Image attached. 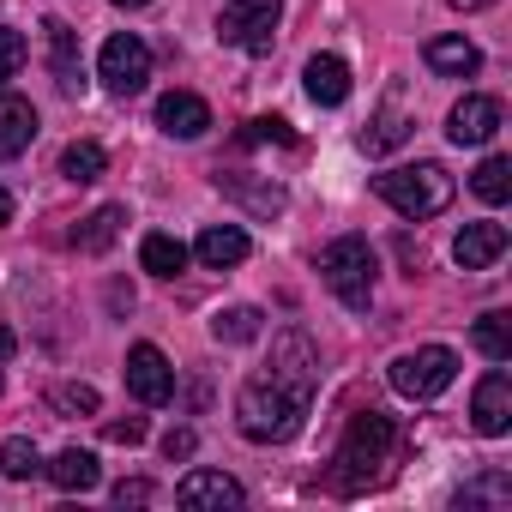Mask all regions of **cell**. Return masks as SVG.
Here are the masks:
<instances>
[{
  "mask_svg": "<svg viewBox=\"0 0 512 512\" xmlns=\"http://www.w3.org/2000/svg\"><path fill=\"white\" fill-rule=\"evenodd\" d=\"M145 500H157V488H151L145 476H133V482H115V506H145Z\"/></svg>",
  "mask_w": 512,
  "mask_h": 512,
  "instance_id": "obj_34",
  "label": "cell"
},
{
  "mask_svg": "<svg viewBox=\"0 0 512 512\" xmlns=\"http://www.w3.org/2000/svg\"><path fill=\"white\" fill-rule=\"evenodd\" d=\"M470 187H476L482 205H506L512 199V163L506 157H482V169L470 175Z\"/></svg>",
  "mask_w": 512,
  "mask_h": 512,
  "instance_id": "obj_25",
  "label": "cell"
},
{
  "mask_svg": "<svg viewBox=\"0 0 512 512\" xmlns=\"http://www.w3.org/2000/svg\"><path fill=\"white\" fill-rule=\"evenodd\" d=\"M193 253H199V266L229 272V266H241L247 253H253V241H247V229H235V223H211V229L193 241Z\"/></svg>",
  "mask_w": 512,
  "mask_h": 512,
  "instance_id": "obj_14",
  "label": "cell"
},
{
  "mask_svg": "<svg viewBox=\"0 0 512 512\" xmlns=\"http://www.w3.org/2000/svg\"><path fill=\"white\" fill-rule=\"evenodd\" d=\"M157 127H163L169 139H199V133L211 127V109H205V97H193V91H169V97H157Z\"/></svg>",
  "mask_w": 512,
  "mask_h": 512,
  "instance_id": "obj_13",
  "label": "cell"
},
{
  "mask_svg": "<svg viewBox=\"0 0 512 512\" xmlns=\"http://www.w3.org/2000/svg\"><path fill=\"white\" fill-rule=\"evenodd\" d=\"M49 404H55L61 416H97V404H103V398H97V386L67 380V386H55V392H49Z\"/></svg>",
  "mask_w": 512,
  "mask_h": 512,
  "instance_id": "obj_28",
  "label": "cell"
},
{
  "mask_svg": "<svg viewBox=\"0 0 512 512\" xmlns=\"http://www.w3.org/2000/svg\"><path fill=\"white\" fill-rule=\"evenodd\" d=\"M452 7L458 13H476V7H494V0H452Z\"/></svg>",
  "mask_w": 512,
  "mask_h": 512,
  "instance_id": "obj_38",
  "label": "cell"
},
{
  "mask_svg": "<svg viewBox=\"0 0 512 512\" xmlns=\"http://www.w3.org/2000/svg\"><path fill=\"white\" fill-rule=\"evenodd\" d=\"M374 193H380L398 217L422 223V217H440V211L452 205V175H446L440 163H398V169L374 175Z\"/></svg>",
  "mask_w": 512,
  "mask_h": 512,
  "instance_id": "obj_3",
  "label": "cell"
},
{
  "mask_svg": "<svg viewBox=\"0 0 512 512\" xmlns=\"http://www.w3.org/2000/svg\"><path fill=\"white\" fill-rule=\"evenodd\" d=\"M500 253H506V223H464L458 241H452V260L464 272H488Z\"/></svg>",
  "mask_w": 512,
  "mask_h": 512,
  "instance_id": "obj_12",
  "label": "cell"
},
{
  "mask_svg": "<svg viewBox=\"0 0 512 512\" xmlns=\"http://www.w3.org/2000/svg\"><path fill=\"white\" fill-rule=\"evenodd\" d=\"M103 434H109L115 446H139V440H145V416H127V422H109Z\"/></svg>",
  "mask_w": 512,
  "mask_h": 512,
  "instance_id": "obj_35",
  "label": "cell"
},
{
  "mask_svg": "<svg viewBox=\"0 0 512 512\" xmlns=\"http://www.w3.org/2000/svg\"><path fill=\"white\" fill-rule=\"evenodd\" d=\"M37 470H43V458H37V440H25V434L0 440V476L25 482V476H37Z\"/></svg>",
  "mask_w": 512,
  "mask_h": 512,
  "instance_id": "obj_27",
  "label": "cell"
},
{
  "mask_svg": "<svg viewBox=\"0 0 512 512\" xmlns=\"http://www.w3.org/2000/svg\"><path fill=\"white\" fill-rule=\"evenodd\" d=\"M49 31V73H55V85L73 97V91H85V67H79V31L73 25H61V19H49L43 25Z\"/></svg>",
  "mask_w": 512,
  "mask_h": 512,
  "instance_id": "obj_15",
  "label": "cell"
},
{
  "mask_svg": "<svg viewBox=\"0 0 512 512\" xmlns=\"http://www.w3.org/2000/svg\"><path fill=\"white\" fill-rule=\"evenodd\" d=\"M229 199H241L247 211H260V217H278L284 211V187L278 181H253V175H217Z\"/></svg>",
  "mask_w": 512,
  "mask_h": 512,
  "instance_id": "obj_21",
  "label": "cell"
},
{
  "mask_svg": "<svg viewBox=\"0 0 512 512\" xmlns=\"http://www.w3.org/2000/svg\"><path fill=\"white\" fill-rule=\"evenodd\" d=\"M422 55H428V67H434V73H446V79H470V73L482 67L476 43H464V37H434Z\"/></svg>",
  "mask_w": 512,
  "mask_h": 512,
  "instance_id": "obj_20",
  "label": "cell"
},
{
  "mask_svg": "<svg viewBox=\"0 0 512 512\" xmlns=\"http://www.w3.org/2000/svg\"><path fill=\"white\" fill-rule=\"evenodd\" d=\"M97 79H103L109 97H139V91L151 85V49H145L133 31L109 37L103 55H97Z\"/></svg>",
  "mask_w": 512,
  "mask_h": 512,
  "instance_id": "obj_7",
  "label": "cell"
},
{
  "mask_svg": "<svg viewBox=\"0 0 512 512\" xmlns=\"http://www.w3.org/2000/svg\"><path fill=\"white\" fill-rule=\"evenodd\" d=\"M260 326H266V314H260V308H247V302L211 314V338H217V344H253V338H260Z\"/></svg>",
  "mask_w": 512,
  "mask_h": 512,
  "instance_id": "obj_23",
  "label": "cell"
},
{
  "mask_svg": "<svg viewBox=\"0 0 512 512\" xmlns=\"http://www.w3.org/2000/svg\"><path fill=\"white\" fill-rule=\"evenodd\" d=\"M115 7H127V13H139V7H151V0H115Z\"/></svg>",
  "mask_w": 512,
  "mask_h": 512,
  "instance_id": "obj_39",
  "label": "cell"
},
{
  "mask_svg": "<svg viewBox=\"0 0 512 512\" xmlns=\"http://www.w3.org/2000/svg\"><path fill=\"white\" fill-rule=\"evenodd\" d=\"M500 133V103L494 97H464L452 115H446V139L452 145H488Z\"/></svg>",
  "mask_w": 512,
  "mask_h": 512,
  "instance_id": "obj_11",
  "label": "cell"
},
{
  "mask_svg": "<svg viewBox=\"0 0 512 512\" xmlns=\"http://www.w3.org/2000/svg\"><path fill=\"white\" fill-rule=\"evenodd\" d=\"M392 446H398V422H392V416H380V410L350 416L344 446H338V458H332V488H338V494L374 488V482H380V464L392 458Z\"/></svg>",
  "mask_w": 512,
  "mask_h": 512,
  "instance_id": "obj_2",
  "label": "cell"
},
{
  "mask_svg": "<svg viewBox=\"0 0 512 512\" xmlns=\"http://www.w3.org/2000/svg\"><path fill=\"white\" fill-rule=\"evenodd\" d=\"M386 380H392V392H398V398L428 404V398H440V392L458 380V356H452L446 344H422V350L398 356V362L386 368Z\"/></svg>",
  "mask_w": 512,
  "mask_h": 512,
  "instance_id": "obj_6",
  "label": "cell"
},
{
  "mask_svg": "<svg viewBox=\"0 0 512 512\" xmlns=\"http://www.w3.org/2000/svg\"><path fill=\"white\" fill-rule=\"evenodd\" d=\"M13 350H19V338L0 326V386H7V362H13Z\"/></svg>",
  "mask_w": 512,
  "mask_h": 512,
  "instance_id": "obj_36",
  "label": "cell"
},
{
  "mask_svg": "<svg viewBox=\"0 0 512 512\" xmlns=\"http://www.w3.org/2000/svg\"><path fill=\"white\" fill-rule=\"evenodd\" d=\"M25 37L13 31V25H0V85H7V79H19V67H25Z\"/></svg>",
  "mask_w": 512,
  "mask_h": 512,
  "instance_id": "obj_31",
  "label": "cell"
},
{
  "mask_svg": "<svg viewBox=\"0 0 512 512\" xmlns=\"http://www.w3.org/2000/svg\"><path fill=\"white\" fill-rule=\"evenodd\" d=\"M7 223H13V193L0 187V229H7Z\"/></svg>",
  "mask_w": 512,
  "mask_h": 512,
  "instance_id": "obj_37",
  "label": "cell"
},
{
  "mask_svg": "<svg viewBox=\"0 0 512 512\" xmlns=\"http://www.w3.org/2000/svg\"><path fill=\"white\" fill-rule=\"evenodd\" d=\"M470 338H476V350H482L488 362H506V356H512V320H506V314H482Z\"/></svg>",
  "mask_w": 512,
  "mask_h": 512,
  "instance_id": "obj_26",
  "label": "cell"
},
{
  "mask_svg": "<svg viewBox=\"0 0 512 512\" xmlns=\"http://www.w3.org/2000/svg\"><path fill=\"white\" fill-rule=\"evenodd\" d=\"M49 470V482L61 488V494H91L97 482H103V470H97V452H85V446H67V452H55V464H43Z\"/></svg>",
  "mask_w": 512,
  "mask_h": 512,
  "instance_id": "obj_17",
  "label": "cell"
},
{
  "mask_svg": "<svg viewBox=\"0 0 512 512\" xmlns=\"http://www.w3.org/2000/svg\"><path fill=\"white\" fill-rule=\"evenodd\" d=\"M404 133H410V127H404V115H398V109H386V115H374V127L362 133V145H368V151H392V145H404Z\"/></svg>",
  "mask_w": 512,
  "mask_h": 512,
  "instance_id": "obj_30",
  "label": "cell"
},
{
  "mask_svg": "<svg viewBox=\"0 0 512 512\" xmlns=\"http://www.w3.org/2000/svg\"><path fill=\"white\" fill-rule=\"evenodd\" d=\"M278 19H284V0H229L217 13V43H229L241 55H272Z\"/></svg>",
  "mask_w": 512,
  "mask_h": 512,
  "instance_id": "obj_5",
  "label": "cell"
},
{
  "mask_svg": "<svg viewBox=\"0 0 512 512\" xmlns=\"http://www.w3.org/2000/svg\"><path fill=\"white\" fill-rule=\"evenodd\" d=\"M121 223H127V205H97V211L73 229V247H79V253H109L115 235H121Z\"/></svg>",
  "mask_w": 512,
  "mask_h": 512,
  "instance_id": "obj_19",
  "label": "cell"
},
{
  "mask_svg": "<svg viewBox=\"0 0 512 512\" xmlns=\"http://www.w3.org/2000/svg\"><path fill=\"white\" fill-rule=\"evenodd\" d=\"M506 494H512V482H506V476H500V470H494V476H482V482H476V488H464V494H458V500H464V506H476V500H494V506H500V500H506Z\"/></svg>",
  "mask_w": 512,
  "mask_h": 512,
  "instance_id": "obj_32",
  "label": "cell"
},
{
  "mask_svg": "<svg viewBox=\"0 0 512 512\" xmlns=\"http://www.w3.org/2000/svg\"><path fill=\"white\" fill-rule=\"evenodd\" d=\"M193 446H199V434H193V428H169V434H163V458H169V464L193 458Z\"/></svg>",
  "mask_w": 512,
  "mask_h": 512,
  "instance_id": "obj_33",
  "label": "cell"
},
{
  "mask_svg": "<svg viewBox=\"0 0 512 512\" xmlns=\"http://www.w3.org/2000/svg\"><path fill=\"white\" fill-rule=\"evenodd\" d=\"M241 145H296V127L278 121V115H260V121L241 127Z\"/></svg>",
  "mask_w": 512,
  "mask_h": 512,
  "instance_id": "obj_29",
  "label": "cell"
},
{
  "mask_svg": "<svg viewBox=\"0 0 512 512\" xmlns=\"http://www.w3.org/2000/svg\"><path fill=\"white\" fill-rule=\"evenodd\" d=\"M374 247L362 241V235H338L326 253H320V278H326V290L350 308V314H362L368 302H374Z\"/></svg>",
  "mask_w": 512,
  "mask_h": 512,
  "instance_id": "obj_4",
  "label": "cell"
},
{
  "mask_svg": "<svg viewBox=\"0 0 512 512\" xmlns=\"http://www.w3.org/2000/svg\"><path fill=\"white\" fill-rule=\"evenodd\" d=\"M37 139V109L25 97H0V157H25Z\"/></svg>",
  "mask_w": 512,
  "mask_h": 512,
  "instance_id": "obj_18",
  "label": "cell"
},
{
  "mask_svg": "<svg viewBox=\"0 0 512 512\" xmlns=\"http://www.w3.org/2000/svg\"><path fill=\"white\" fill-rule=\"evenodd\" d=\"M139 266H145L151 278H175V272L187 266V247H181L175 235H163V229H151V235L139 241Z\"/></svg>",
  "mask_w": 512,
  "mask_h": 512,
  "instance_id": "obj_22",
  "label": "cell"
},
{
  "mask_svg": "<svg viewBox=\"0 0 512 512\" xmlns=\"http://www.w3.org/2000/svg\"><path fill=\"white\" fill-rule=\"evenodd\" d=\"M470 416H476V434H488V440H500L512 428V380H506V368H488L482 374Z\"/></svg>",
  "mask_w": 512,
  "mask_h": 512,
  "instance_id": "obj_10",
  "label": "cell"
},
{
  "mask_svg": "<svg viewBox=\"0 0 512 512\" xmlns=\"http://www.w3.org/2000/svg\"><path fill=\"white\" fill-rule=\"evenodd\" d=\"M175 506H187V512H223V506H241V482L223 476V470H187L181 488H175Z\"/></svg>",
  "mask_w": 512,
  "mask_h": 512,
  "instance_id": "obj_9",
  "label": "cell"
},
{
  "mask_svg": "<svg viewBox=\"0 0 512 512\" xmlns=\"http://www.w3.org/2000/svg\"><path fill=\"white\" fill-rule=\"evenodd\" d=\"M314 380H320V362H314L308 332H284L272 344V362L241 386L235 428L253 446H284V440H296L302 434V416L314 404Z\"/></svg>",
  "mask_w": 512,
  "mask_h": 512,
  "instance_id": "obj_1",
  "label": "cell"
},
{
  "mask_svg": "<svg viewBox=\"0 0 512 512\" xmlns=\"http://www.w3.org/2000/svg\"><path fill=\"white\" fill-rule=\"evenodd\" d=\"M103 163H109V157H103V145H91V139H73V145L61 151V175L79 181V187H91V181L103 175Z\"/></svg>",
  "mask_w": 512,
  "mask_h": 512,
  "instance_id": "obj_24",
  "label": "cell"
},
{
  "mask_svg": "<svg viewBox=\"0 0 512 512\" xmlns=\"http://www.w3.org/2000/svg\"><path fill=\"white\" fill-rule=\"evenodd\" d=\"M127 392L139 404H169L175 398V368L157 344H133L127 350Z\"/></svg>",
  "mask_w": 512,
  "mask_h": 512,
  "instance_id": "obj_8",
  "label": "cell"
},
{
  "mask_svg": "<svg viewBox=\"0 0 512 512\" xmlns=\"http://www.w3.org/2000/svg\"><path fill=\"white\" fill-rule=\"evenodd\" d=\"M302 85H308V97H314L320 109L350 103V67H344L338 55H314V61L302 67Z\"/></svg>",
  "mask_w": 512,
  "mask_h": 512,
  "instance_id": "obj_16",
  "label": "cell"
}]
</instances>
